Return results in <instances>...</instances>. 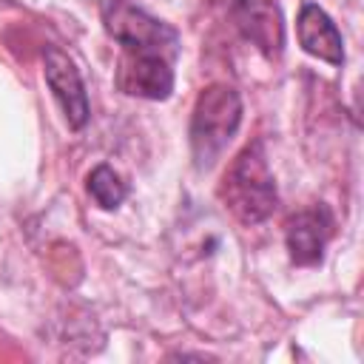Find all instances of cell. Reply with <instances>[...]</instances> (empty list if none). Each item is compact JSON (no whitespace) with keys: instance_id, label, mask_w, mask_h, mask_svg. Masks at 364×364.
Returning <instances> with one entry per match:
<instances>
[{"instance_id":"6da1fadb","label":"cell","mask_w":364,"mask_h":364,"mask_svg":"<svg viewBox=\"0 0 364 364\" xmlns=\"http://www.w3.org/2000/svg\"><path fill=\"white\" fill-rule=\"evenodd\" d=\"M219 193L242 225H259L276 210V182L262 151V142L247 145L230 162Z\"/></svg>"},{"instance_id":"7a4b0ae2","label":"cell","mask_w":364,"mask_h":364,"mask_svg":"<svg viewBox=\"0 0 364 364\" xmlns=\"http://www.w3.org/2000/svg\"><path fill=\"white\" fill-rule=\"evenodd\" d=\"M242 122V100L230 85H210L199 94L191 117V148L199 171H208Z\"/></svg>"},{"instance_id":"3957f363","label":"cell","mask_w":364,"mask_h":364,"mask_svg":"<svg viewBox=\"0 0 364 364\" xmlns=\"http://www.w3.org/2000/svg\"><path fill=\"white\" fill-rule=\"evenodd\" d=\"M102 23L122 51H154L162 57L176 54L179 34L162 20L136 9L131 0H102Z\"/></svg>"},{"instance_id":"277c9868","label":"cell","mask_w":364,"mask_h":364,"mask_svg":"<svg viewBox=\"0 0 364 364\" xmlns=\"http://www.w3.org/2000/svg\"><path fill=\"white\" fill-rule=\"evenodd\" d=\"M117 85L131 97L165 100L173 88L171 57H162L154 51H122Z\"/></svg>"},{"instance_id":"5b68a950","label":"cell","mask_w":364,"mask_h":364,"mask_svg":"<svg viewBox=\"0 0 364 364\" xmlns=\"http://www.w3.org/2000/svg\"><path fill=\"white\" fill-rule=\"evenodd\" d=\"M43 65H46L43 68L46 71V82H48L54 100L60 102L68 125L71 128H82L88 122V97H85V85H82V77H80L77 65L57 46H46Z\"/></svg>"},{"instance_id":"8992f818","label":"cell","mask_w":364,"mask_h":364,"mask_svg":"<svg viewBox=\"0 0 364 364\" xmlns=\"http://www.w3.org/2000/svg\"><path fill=\"white\" fill-rule=\"evenodd\" d=\"M230 11L239 31L253 46H259L270 57L282 51L284 26H282L279 6L273 0H230Z\"/></svg>"},{"instance_id":"52a82bcc","label":"cell","mask_w":364,"mask_h":364,"mask_svg":"<svg viewBox=\"0 0 364 364\" xmlns=\"http://www.w3.org/2000/svg\"><path fill=\"white\" fill-rule=\"evenodd\" d=\"M333 233V216L324 205L299 210L287 222V250L296 264H316L321 262L324 245Z\"/></svg>"},{"instance_id":"ba28073f","label":"cell","mask_w":364,"mask_h":364,"mask_svg":"<svg viewBox=\"0 0 364 364\" xmlns=\"http://www.w3.org/2000/svg\"><path fill=\"white\" fill-rule=\"evenodd\" d=\"M299 43L307 54L330 63V65H341L344 63V46H341V34L336 28V23L316 6L307 3L299 14Z\"/></svg>"},{"instance_id":"9c48e42d","label":"cell","mask_w":364,"mask_h":364,"mask_svg":"<svg viewBox=\"0 0 364 364\" xmlns=\"http://www.w3.org/2000/svg\"><path fill=\"white\" fill-rule=\"evenodd\" d=\"M88 193L94 196V202L105 210L117 208L122 199H125V182L119 179V173L108 165H97L91 173H88Z\"/></svg>"}]
</instances>
